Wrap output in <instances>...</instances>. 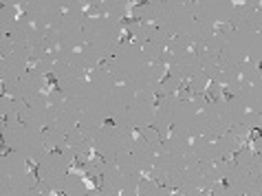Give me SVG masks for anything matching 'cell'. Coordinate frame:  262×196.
I'll return each mask as SVG.
<instances>
[{
    "label": "cell",
    "mask_w": 262,
    "mask_h": 196,
    "mask_svg": "<svg viewBox=\"0 0 262 196\" xmlns=\"http://www.w3.org/2000/svg\"><path fill=\"white\" fill-rule=\"evenodd\" d=\"M165 47H161V45H157V42H152V40H148L145 45L141 47V53H143V57H145V62L148 64H155V62H161L163 60V55H165Z\"/></svg>",
    "instance_id": "36"
},
{
    "label": "cell",
    "mask_w": 262,
    "mask_h": 196,
    "mask_svg": "<svg viewBox=\"0 0 262 196\" xmlns=\"http://www.w3.org/2000/svg\"><path fill=\"white\" fill-rule=\"evenodd\" d=\"M243 123H245V126H249L251 130H253V128H262V115L251 113V111H249V113H247V117H245V121H243Z\"/></svg>",
    "instance_id": "49"
},
{
    "label": "cell",
    "mask_w": 262,
    "mask_h": 196,
    "mask_svg": "<svg viewBox=\"0 0 262 196\" xmlns=\"http://www.w3.org/2000/svg\"><path fill=\"white\" fill-rule=\"evenodd\" d=\"M170 9H172V0H157V3H143L139 7H135L133 16L139 20V23L159 27Z\"/></svg>",
    "instance_id": "16"
},
{
    "label": "cell",
    "mask_w": 262,
    "mask_h": 196,
    "mask_svg": "<svg viewBox=\"0 0 262 196\" xmlns=\"http://www.w3.org/2000/svg\"><path fill=\"white\" fill-rule=\"evenodd\" d=\"M121 23L106 18V16H86L84 23V49H82V60L86 71H95L101 67L108 57H111L117 47L121 45Z\"/></svg>",
    "instance_id": "1"
},
{
    "label": "cell",
    "mask_w": 262,
    "mask_h": 196,
    "mask_svg": "<svg viewBox=\"0 0 262 196\" xmlns=\"http://www.w3.org/2000/svg\"><path fill=\"white\" fill-rule=\"evenodd\" d=\"M216 146H218V150H221L223 157H234L236 152H240V150L245 148V141L229 130L227 135H223L221 139H216Z\"/></svg>",
    "instance_id": "33"
},
{
    "label": "cell",
    "mask_w": 262,
    "mask_h": 196,
    "mask_svg": "<svg viewBox=\"0 0 262 196\" xmlns=\"http://www.w3.org/2000/svg\"><path fill=\"white\" fill-rule=\"evenodd\" d=\"M42 139H45L49 152H55V150L62 152L64 148L69 146V143H67V135L60 133V130H55V128H45V130H42Z\"/></svg>",
    "instance_id": "34"
},
{
    "label": "cell",
    "mask_w": 262,
    "mask_h": 196,
    "mask_svg": "<svg viewBox=\"0 0 262 196\" xmlns=\"http://www.w3.org/2000/svg\"><path fill=\"white\" fill-rule=\"evenodd\" d=\"M121 196H143V194H139V192H135V194H121Z\"/></svg>",
    "instance_id": "55"
},
{
    "label": "cell",
    "mask_w": 262,
    "mask_h": 196,
    "mask_svg": "<svg viewBox=\"0 0 262 196\" xmlns=\"http://www.w3.org/2000/svg\"><path fill=\"white\" fill-rule=\"evenodd\" d=\"M157 117V97L152 93H137L135 104L130 106V119H133V128L141 130L155 123Z\"/></svg>",
    "instance_id": "11"
},
{
    "label": "cell",
    "mask_w": 262,
    "mask_h": 196,
    "mask_svg": "<svg viewBox=\"0 0 262 196\" xmlns=\"http://www.w3.org/2000/svg\"><path fill=\"white\" fill-rule=\"evenodd\" d=\"M192 104L199 108V111H203V108L209 104V99H207V95H192Z\"/></svg>",
    "instance_id": "52"
},
{
    "label": "cell",
    "mask_w": 262,
    "mask_h": 196,
    "mask_svg": "<svg viewBox=\"0 0 262 196\" xmlns=\"http://www.w3.org/2000/svg\"><path fill=\"white\" fill-rule=\"evenodd\" d=\"M67 101V95H64V91H60L57 86H53V89L49 91V106H60Z\"/></svg>",
    "instance_id": "46"
},
{
    "label": "cell",
    "mask_w": 262,
    "mask_h": 196,
    "mask_svg": "<svg viewBox=\"0 0 262 196\" xmlns=\"http://www.w3.org/2000/svg\"><path fill=\"white\" fill-rule=\"evenodd\" d=\"M33 33H35V25H33L27 16H20L9 38H11L13 45H27V47H29V42H31Z\"/></svg>",
    "instance_id": "28"
},
{
    "label": "cell",
    "mask_w": 262,
    "mask_h": 196,
    "mask_svg": "<svg viewBox=\"0 0 262 196\" xmlns=\"http://www.w3.org/2000/svg\"><path fill=\"white\" fill-rule=\"evenodd\" d=\"M192 150L196 152V157H199V161H221L223 155H221V150H218L216 146V141L212 139H207V137H194L192 139Z\"/></svg>",
    "instance_id": "24"
},
{
    "label": "cell",
    "mask_w": 262,
    "mask_h": 196,
    "mask_svg": "<svg viewBox=\"0 0 262 196\" xmlns=\"http://www.w3.org/2000/svg\"><path fill=\"white\" fill-rule=\"evenodd\" d=\"M3 91H5V95H9L11 99L27 101L33 95H38V93H49L51 86H49V79L45 75L35 73L33 69H29L20 79H13V82H9V84H3Z\"/></svg>",
    "instance_id": "7"
},
{
    "label": "cell",
    "mask_w": 262,
    "mask_h": 196,
    "mask_svg": "<svg viewBox=\"0 0 262 196\" xmlns=\"http://www.w3.org/2000/svg\"><path fill=\"white\" fill-rule=\"evenodd\" d=\"M207 86H209V77L205 73H196L192 79H187V89H190L194 95H205Z\"/></svg>",
    "instance_id": "41"
},
{
    "label": "cell",
    "mask_w": 262,
    "mask_h": 196,
    "mask_svg": "<svg viewBox=\"0 0 262 196\" xmlns=\"http://www.w3.org/2000/svg\"><path fill=\"white\" fill-rule=\"evenodd\" d=\"M69 168H71V163L62 157V152L55 150V152H49V155L38 163L35 174H38V179L42 181V183H47L51 187V192L60 194V183H62V179L71 172Z\"/></svg>",
    "instance_id": "8"
},
{
    "label": "cell",
    "mask_w": 262,
    "mask_h": 196,
    "mask_svg": "<svg viewBox=\"0 0 262 196\" xmlns=\"http://www.w3.org/2000/svg\"><path fill=\"white\" fill-rule=\"evenodd\" d=\"M216 108H218V115H221V119L227 123L229 130L238 126V123H243L247 113H249V108L243 99L238 97H223L221 101H216Z\"/></svg>",
    "instance_id": "15"
},
{
    "label": "cell",
    "mask_w": 262,
    "mask_h": 196,
    "mask_svg": "<svg viewBox=\"0 0 262 196\" xmlns=\"http://www.w3.org/2000/svg\"><path fill=\"white\" fill-rule=\"evenodd\" d=\"M177 192H181L183 196H209L207 192L199 190V187H183V190H177Z\"/></svg>",
    "instance_id": "51"
},
{
    "label": "cell",
    "mask_w": 262,
    "mask_h": 196,
    "mask_svg": "<svg viewBox=\"0 0 262 196\" xmlns=\"http://www.w3.org/2000/svg\"><path fill=\"white\" fill-rule=\"evenodd\" d=\"M205 95H207L209 101H221L223 97H227V95H225V86L216 84V82H209L207 91H205Z\"/></svg>",
    "instance_id": "45"
},
{
    "label": "cell",
    "mask_w": 262,
    "mask_h": 196,
    "mask_svg": "<svg viewBox=\"0 0 262 196\" xmlns=\"http://www.w3.org/2000/svg\"><path fill=\"white\" fill-rule=\"evenodd\" d=\"M159 27L155 25H145V23H139V20H133V23H128V33H130V42H135L137 47H143L145 42H148L152 35H155Z\"/></svg>",
    "instance_id": "30"
},
{
    "label": "cell",
    "mask_w": 262,
    "mask_h": 196,
    "mask_svg": "<svg viewBox=\"0 0 262 196\" xmlns=\"http://www.w3.org/2000/svg\"><path fill=\"white\" fill-rule=\"evenodd\" d=\"M133 159H135L137 168H139V170H141V174L145 177V174H148L152 168H155L157 152H155V148H152L145 139H141V137H137L135 148H133Z\"/></svg>",
    "instance_id": "21"
},
{
    "label": "cell",
    "mask_w": 262,
    "mask_h": 196,
    "mask_svg": "<svg viewBox=\"0 0 262 196\" xmlns=\"http://www.w3.org/2000/svg\"><path fill=\"white\" fill-rule=\"evenodd\" d=\"M13 51H16V45L11 42L9 35H7V38H0V55H3V57H9Z\"/></svg>",
    "instance_id": "48"
},
{
    "label": "cell",
    "mask_w": 262,
    "mask_h": 196,
    "mask_svg": "<svg viewBox=\"0 0 262 196\" xmlns=\"http://www.w3.org/2000/svg\"><path fill=\"white\" fill-rule=\"evenodd\" d=\"M31 69L35 71V73H40V75H49V73H53V69H55V55L53 53H47L42 60H38L35 64H31Z\"/></svg>",
    "instance_id": "42"
},
{
    "label": "cell",
    "mask_w": 262,
    "mask_h": 196,
    "mask_svg": "<svg viewBox=\"0 0 262 196\" xmlns=\"http://www.w3.org/2000/svg\"><path fill=\"white\" fill-rule=\"evenodd\" d=\"M247 108H249L251 113L262 115V77L258 84L251 86V95H249V101H247Z\"/></svg>",
    "instance_id": "39"
},
{
    "label": "cell",
    "mask_w": 262,
    "mask_h": 196,
    "mask_svg": "<svg viewBox=\"0 0 262 196\" xmlns=\"http://www.w3.org/2000/svg\"><path fill=\"white\" fill-rule=\"evenodd\" d=\"M104 67L115 75V79H117L119 84L133 86L137 91V84H139L141 75L145 73L148 62H145V57L141 53V47H137L135 42L126 40V42H121L117 51L104 62Z\"/></svg>",
    "instance_id": "3"
},
{
    "label": "cell",
    "mask_w": 262,
    "mask_h": 196,
    "mask_svg": "<svg viewBox=\"0 0 262 196\" xmlns=\"http://www.w3.org/2000/svg\"><path fill=\"white\" fill-rule=\"evenodd\" d=\"M190 148H192V135L172 133V135H170V139L163 141L161 152H170V155H181V157H183Z\"/></svg>",
    "instance_id": "31"
},
{
    "label": "cell",
    "mask_w": 262,
    "mask_h": 196,
    "mask_svg": "<svg viewBox=\"0 0 262 196\" xmlns=\"http://www.w3.org/2000/svg\"><path fill=\"white\" fill-rule=\"evenodd\" d=\"M249 196H256V194H249Z\"/></svg>",
    "instance_id": "57"
},
{
    "label": "cell",
    "mask_w": 262,
    "mask_h": 196,
    "mask_svg": "<svg viewBox=\"0 0 262 196\" xmlns=\"http://www.w3.org/2000/svg\"><path fill=\"white\" fill-rule=\"evenodd\" d=\"M51 196H57V194H51Z\"/></svg>",
    "instance_id": "56"
},
{
    "label": "cell",
    "mask_w": 262,
    "mask_h": 196,
    "mask_svg": "<svg viewBox=\"0 0 262 196\" xmlns=\"http://www.w3.org/2000/svg\"><path fill=\"white\" fill-rule=\"evenodd\" d=\"M167 31L174 38V35H181V38H187L196 42L199 40V33H201V25L194 20V16L190 11H187L185 3H172V9L167 11V16L161 20V25H159Z\"/></svg>",
    "instance_id": "5"
},
{
    "label": "cell",
    "mask_w": 262,
    "mask_h": 196,
    "mask_svg": "<svg viewBox=\"0 0 262 196\" xmlns=\"http://www.w3.org/2000/svg\"><path fill=\"white\" fill-rule=\"evenodd\" d=\"M53 55H55V69H53V73H51V77H53V82L60 91H67L73 84H77V82H82V79L89 77V71L84 67L82 53L57 49Z\"/></svg>",
    "instance_id": "4"
},
{
    "label": "cell",
    "mask_w": 262,
    "mask_h": 196,
    "mask_svg": "<svg viewBox=\"0 0 262 196\" xmlns=\"http://www.w3.org/2000/svg\"><path fill=\"white\" fill-rule=\"evenodd\" d=\"M167 73L179 75L183 79H192L196 73H203L201 57L196 55L194 51H187L183 55H172V64H170V71H167Z\"/></svg>",
    "instance_id": "17"
},
{
    "label": "cell",
    "mask_w": 262,
    "mask_h": 196,
    "mask_svg": "<svg viewBox=\"0 0 262 196\" xmlns=\"http://www.w3.org/2000/svg\"><path fill=\"white\" fill-rule=\"evenodd\" d=\"M89 82L95 86L97 91H101V93H115V89H117V79H115V75L108 71L104 64L101 67H97L95 71H91L89 73Z\"/></svg>",
    "instance_id": "25"
},
{
    "label": "cell",
    "mask_w": 262,
    "mask_h": 196,
    "mask_svg": "<svg viewBox=\"0 0 262 196\" xmlns=\"http://www.w3.org/2000/svg\"><path fill=\"white\" fill-rule=\"evenodd\" d=\"M18 9H23L25 16L38 29H47V31L57 18L64 16L62 3H23L18 5Z\"/></svg>",
    "instance_id": "9"
},
{
    "label": "cell",
    "mask_w": 262,
    "mask_h": 196,
    "mask_svg": "<svg viewBox=\"0 0 262 196\" xmlns=\"http://www.w3.org/2000/svg\"><path fill=\"white\" fill-rule=\"evenodd\" d=\"M117 168L121 170V174H135V172H141L139 168H137V163H135V159H133V152L130 155H117Z\"/></svg>",
    "instance_id": "44"
},
{
    "label": "cell",
    "mask_w": 262,
    "mask_h": 196,
    "mask_svg": "<svg viewBox=\"0 0 262 196\" xmlns=\"http://www.w3.org/2000/svg\"><path fill=\"white\" fill-rule=\"evenodd\" d=\"M234 161H236V168L251 170V163H253V150H251V146H245L240 152H236Z\"/></svg>",
    "instance_id": "43"
},
{
    "label": "cell",
    "mask_w": 262,
    "mask_h": 196,
    "mask_svg": "<svg viewBox=\"0 0 262 196\" xmlns=\"http://www.w3.org/2000/svg\"><path fill=\"white\" fill-rule=\"evenodd\" d=\"M135 3H119V0H108V3H91L86 16L89 18H95V16H106L115 20V23H121L123 18L133 16V9H135Z\"/></svg>",
    "instance_id": "14"
},
{
    "label": "cell",
    "mask_w": 262,
    "mask_h": 196,
    "mask_svg": "<svg viewBox=\"0 0 262 196\" xmlns=\"http://www.w3.org/2000/svg\"><path fill=\"white\" fill-rule=\"evenodd\" d=\"M192 95H194V93L187 89V86H183V89L177 93V99H181V101H192Z\"/></svg>",
    "instance_id": "53"
},
{
    "label": "cell",
    "mask_w": 262,
    "mask_h": 196,
    "mask_svg": "<svg viewBox=\"0 0 262 196\" xmlns=\"http://www.w3.org/2000/svg\"><path fill=\"white\" fill-rule=\"evenodd\" d=\"M238 75H240V79H243L245 84L253 86V84L260 82V77H262V67H258V64H253V62H249V60H245L243 64H240V69H238Z\"/></svg>",
    "instance_id": "35"
},
{
    "label": "cell",
    "mask_w": 262,
    "mask_h": 196,
    "mask_svg": "<svg viewBox=\"0 0 262 196\" xmlns=\"http://www.w3.org/2000/svg\"><path fill=\"white\" fill-rule=\"evenodd\" d=\"M121 130L115 126V123L106 121L104 128L99 130V135L93 139V146H95V155L104 157L106 161H115L117 157V139H119Z\"/></svg>",
    "instance_id": "13"
},
{
    "label": "cell",
    "mask_w": 262,
    "mask_h": 196,
    "mask_svg": "<svg viewBox=\"0 0 262 196\" xmlns=\"http://www.w3.org/2000/svg\"><path fill=\"white\" fill-rule=\"evenodd\" d=\"M260 3H234V13H231V27L236 29H249L251 20L256 16Z\"/></svg>",
    "instance_id": "23"
},
{
    "label": "cell",
    "mask_w": 262,
    "mask_h": 196,
    "mask_svg": "<svg viewBox=\"0 0 262 196\" xmlns=\"http://www.w3.org/2000/svg\"><path fill=\"white\" fill-rule=\"evenodd\" d=\"M225 183H227L231 190L240 196H249L253 194V185H256V179L251 177L249 170H243V168H234L227 177H225Z\"/></svg>",
    "instance_id": "22"
},
{
    "label": "cell",
    "mask_w": 262,
    "mask_h": 196,
    "mask_svg": "<svg viewBox=\"0 0 262 196\" xmlns=\"http://www.w3.org/2000/svg\"><path fill=\"white\" fill-rule=\"evenodd\" d=\"M229 133V126L221 119V115H218V108H216V101H209V104L199 111V115L194 117L192 121V128H190V135L192 139L194 137H207V139H221L223 135Z\"/></svg>",
    "instance_id": "6"
},
{
    "label": "cell",
    "mask_w": 262,
    "mask_h": 196,
    "mask_svg": "<svg viewBox=\"0 0 262 196\" xmlns=\"http://www.w3.org/2000/svg\"><path fill=\"white\" fill-rule=\"evenodd\" d=\"M199 115V108H196L192 101H174V111H172V133H183L190 135L192 121Z\"/></svg>",
    "instance_id": "18"
},
{
    "label": "cell",
    "mask_w": 262,
    "mask_h": 196,
    "mask_svg": "<svg viewBox=\"0 0 262 196\" xmlns=\"http://www.w3.org/2000/svg\"><path fill=\"white\" fill-rule=\"evenodd\" d=\"M207 5H209V18H212V23L216 27L231 23L234 3H223V0H216V3H207Z\"/></svg>",
    "instance_id": "32"
},
{
    "label": "cell",
    "mask_w": 262,
    "mask_h": 196,
    "mask_svg": "<svg viewBox=\"0 0 262 196\" xmlns=\"http://www.w3.org/2000/svg\"><path fill=\"white\" fill-rule=\"evenodd\" d=\"M143 181V174L141 172H135V174H123L121 177V194H135L139 192V183Z\"/></svg>",
    "instance_id": "38"
},
{
    "label": "cell",
    "mask_w": 262,
    "mask_h": 196,
    "mask_svg": "<svg viewBox=\"0 0 262 196\" xmlns=\"http://www.w3.org/2000/svg\"><path fill=\"white\" fill-rule=\"evenodd\" d=\"M155 168H159L161 172H165L167 177L174 172H183L185 170V159L181 155H170V152H161L157 155V161H155Z\"/></svg>",
    "instance_id": "29"
},
{
    "label": "cell",
    "mask_w": 262,
    "mask_h": 196,
    "mask_svg": "<svg viewBox=\"0 0 262 196\" xmlns=\"http://www.w3.org/2000/svg\"><path fill=\"white\" fill-rule=\"evenodd\" d=\"M29 69H31V57H29L27 45H16V51L9 57H0V79H3V84L20 79Z\"/></svg>",
    "instance_id": "10"
},
{
    "label": "cell",
    "mask_w": 262,
    "mask_h": 196,
    "mask_svg": "<svg viewBox=\"0 0 262 196\" xmlns=\"http://www.w3.org/2000/svg\"><path fill=\"white\" fill-rule=\"evenodd\" d=\"M231 133H234L236 137H240L243 141H247V139L251 137V128H249V126H245V123H238V126L231 128Z\"/></svg>",
    "instance_id": "50"
},
{
    "label": "cell",
    "mask_w": 262,
    "mask_h": 196,
    "mask_svg": "<svg viewBox=\"0 0 262 196\" xmlns=\"http://www.w3.org/2000/svg\"><path fill=\"white\" fill-rule=\"evenodd\" d=\"M187 51H194V42L187 38H181V35H174L170 40V45H167V53H172V55H183Z\"/></svg>",
    "instance_id": "37"
},
{
    "label": "cell",
    "mask_w": 262,
    "mask_h": 196,
    "mask_svg": "<svg viewBox=\"0 0 262 196\" xmlns=\"http://www.w3.org/2000/svg\"><path fill=\"white\" fill-rule=\"evenodd\" d=\"M77 126H79V115H77L75 108H73V104L64 101L60 106H49L47 128H55L64 135H69L73 130H77Z\"/></svg>",
    "instance_id": "12"
},
{
    "label": "cell",
    "mask_w": 262,
    "mask_h": 196,
    "mask_svg": "<svg viewBox=\"0 0 262 196\" xmlns=\"http://www.w3.org/2000/svg\"><path fill=\"white\" fill-rule=\"evenodd\" d=\"M7 148L13 152H20L29 163L31 161L40 163L49 155V148L45 139H42V133H33V130H29L18 119L3 121V155H7Z\"/></svg>",
    "instance_id": "2"
},
{
    "label": "cell",
    "mask_w": 262,
    "mask_h": 196,
    "mask_svg": "<svg viewBox=\"0 0 262 196\" xmlns=\"http://www.w3.org/2000/svg\"><path fill=\"white\" fill-rule=\"evenodd\" d=\"M84 141H86V137H84L82 133H79V128H77V130H73V133H69V135H67V143H69V146H71L73 150L79 148Z\"/></svg>",
    "instance_id": "47"
},
{
    "label": "cell",
    "mask_w": 262,
    "mask_h": 196,
    "mask_svg": "<svg viewBox=\"0 0 262 196\" xmlns=\"http://www.w3.org/2000/svg\"><path fill=\"white\" fill-rule=\"evenodd\" d=\"M60 194L62 196H86L89 194V185H86L84 177L75 172H69L60 183Z\"/></svg>",
    "instance_id": "26"
},
{
    "label": "cell",
    "mask_w": 262,
    "mask_h": 196,
    "mask_svg": "<svg viewBox=\"0 0 262 196\" xmlns=\"http://www.w3.org/2000/svg\"><path fill=\"white\" fill-rule=\"evenodd\" d=\"M121 170L117 168V161H108L106 172L97 179V190L101 196H119L121 194Z\"/></svg>",
    "instance_id": "20"
},
{
    "label": "cell",
    "mask_w": 262,
    "mask_h": 196,
    "mask_svg": "<svg viewBox=\"0 0 262 196\" xmlns=\"http://www.w3.org/2000/svg\"><path fill=\"white\" fill-rule=\"evenodd\" d=\"M139 137H141V139H145V141H148L152 148H155V152H157V155H161L163 139H161V137H159V133H157V128H155V126H148V128H143L141 133H139Z\"/></svg>",
    "instance_id": "40"
},
{
    "label": "cell",
    "mask_w": 262,
    "mask_h": 196,
    "mask_svg": "<svg viewBox=\"0 0 262 196\" xmlns=\"http://www.w3.org/2000/svg\"><path fill=\"white\" fill-rule=\"evenodd\" d=\"M29 172H31L29 161L20 152L11 150V152H7V155H3V161H0V179H20Z\"/></svg>",
    "instance_id": "19"
},
{
    "label": "cell",
    "mask_w": 262,
    "mask_h": 196,
    "mask_svg": "<svg viewBox=\"0 0 262 196\" xmlns=\"http://www.w3.org/2000/svg\"><path fill=\"white\" fill-rule=\"evenodd\" d=\"M27 196H45V194H42V192L38 190V187H33V190H31V192H29Z\"/></svg>",
    "instance_id": "54"
},
{
    "label": "cell",
    "mask_w": 262,
    "mask_h": 196,
    "mask_svg": "<svg viewBox=\"0 0 262 196\" xmlns=\"http://www.w3.org/2000/svg\"><path fill=\"white\" fill-rule=\"evenodd\" d=\"M18 5L16 3H5L0 7V38L11 35L13 27L18 23Z\"/></svg>",
    "instance_id": "27"
}]
</instances>
